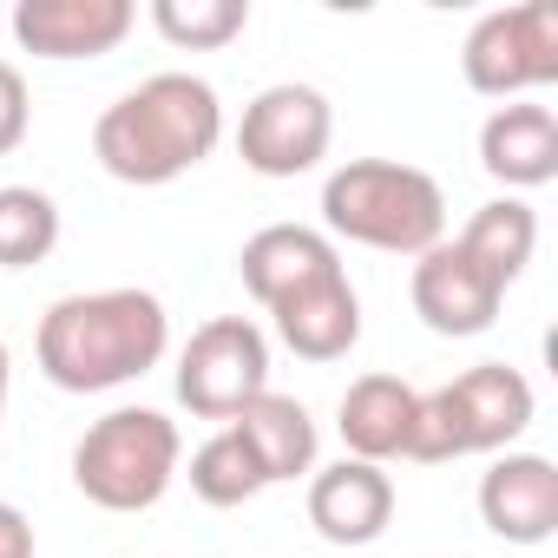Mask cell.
I'll use <instances>...</instances> for the list:
<instances>
[{"instance_id":"cell-20","label":"cell","mask_w":558,"mask_h":558,"mask_svg":"<svg viewBox=\"0 0 558 558\" xmlns=\"http://www.w3.org/2000/svg\"><path fill=\"white\" fill-rule=\"evenodd\" d=\"M191 493L204 499V506H217V512H230V506H250L256 493H263V473H256V460H250V447L236 440V427H217L197 453H191Z\"/></svg>"},{"instance_id":"cell-9","label":"cell","mask_w":558,"mask_h":558,"mask_svg":"<svg viewBox=\"0 0 558 558\" xmlns=\"http://www.w3.org/2000/svg\"><path fill=\"white\" fill-rule=\"evenodd\" d=\"M408 296H414V316L434 329V336H486L499 323V303L506 290L493 283V276L453 243L440 236L427 256H414V276H408Z\"/></svg>"},{"instance_id":"cell-5","label":"cell","mask_w":558,"mask_h":558,"mask_svg":"<svg viewBox=\"0 0 558 558\" xmlns=\"http://www.w3.org/2000/svg\"><path fill=\"white\" fill-rule=\"evenodd\" d=\"M178 466H184V440H178V421H165L158 408H112L73 447V486L99 512L158 506L171 493Z\"/></svg>"},{"instance_id":"cell-11","label":"cell","mask_w":558,"mask_h":558,"mask_svg":"<svg viewBox=\"0 0 558 558\" xmlns=\"http://www.w3.org/2000/svg\"><path fill=\"white\" fill-rule=\"evenodd\" d=\"M480 519L506 545H545L558 532V466L545 453H493L480 473Z\"/></svg>"},{"instance_id":"cell-6","label":"cell","mask_w":558,"mask_h":558,"mask_svg":"<svg viewBox=\"0 0 558 558\" xmlns=\"http://www.w3.org/2000/svg\"><path fill=\"white\" fill-rule=\"evenodd\" d=\"M460 73L480 99H525L558 80V8L551 0H519L473 21L460 47Z\"/></svg>"},{"instance_id":"cell-8","label":"cell","mask_w":558,"mask_h":558,"mask_svg":"<svg viewBox=\"0 0 558 558\" xmlns=\"http://www.w3.org/2000/svg\"><path fill=\"white\" fill-rule=\"evenodd\" d=\"M329 145H336V106H329V93H316L303 80L263 86L236 119V158L256 178H303L329 158Z\"/></svg>"},{"instance_id":"cell-15","label":"cell","mask_w":558,"mask_h":558,"mask_svg":"<svg viewBox=\"0 0 558 558\" xmlns=\"http://www.w3.org/2000/svg\"><path fill=\"white\" fill-rule=\"evenodd\" d=\"M414 414H421V388H408L401 375H355L342 388V408H336L349 460H368V466L408 460Z\"/></svg>"},{"instance_id":"cell-4","label":"cell","mask_w":558,"mask_h":558,"mask_svg":"<svg viewBox=\"0 0 558 558\" xmlns=\"http://www.w3.org/2000/svg\"><path fill=\"white\" fill-rule=\"evenodd\" d=\"M532 408H538L532 381L512 362H480V368L453 375L447 388L421 395L408 460L440 466V460H466V453H512V440L532 427Z\"/></svg>"},{"instance_id":"cell-16","label":"cell","mask_w":558,"mask_h":558,"mask_svg":"<svg viewBox=\"0 0 558 558\" xmlns=\"http://www.w3.org/2000/svg\"><path fill=\"white\" fill-rule=\"evenodd\" d=\"M269 323H276V336H283L290 355H303V362H342L362 342V296L349 283V269H336V276H323V283L283 296V303L269 310Z\"/></svg>"},{"instance_id":"cell-12","label":"cell","mask_w":558,"mask_h":558,"mask_svg":"<svg viewBox=\"0 0 558 558\" xmlns=\"http://www.w3.org/2000/svg\"><path fill=\"white\" fill-rule=\"evenodd\" d=\"M336 269H342V250H336V236H323L316 223H263V230L236 250V276H243V290H250L263 310H276L283 296L323 283V276H336Z\"/></svg>"},{"instance_id":"cell-14","label":"cell","mask_w":558,"mask_h":558,"mask_svg":"<svg viewBox=\"0 0 558 558\" xmlns=\"http://www.w3.org/2000/svg\"><path fill=\"white\" fill-rule=\"evenodd\" d=\"M395 519V480L388 466H368V460H336V466H316L310 473V525L329 538V545H375Z\"/></svg>"},{"instance_id":"cell-1","label":"cell","mask_w":558,"mask_h":558,"mask_svg":"<svg viewBox=\"0 0 558 558\" xmlns=\"http://www.w3.org/2000/svg\"><path fill=\"white\" fill-rule=\"evenodd\" d=\"M223 145V99L197 73H151L132 93H119L93 125V158L106 178L158 191L197 171Z\"/></svg>"},{"instance_id":"cell-3","label":"cell","mask_w":558,"mask_h":558,"mask_svg":"<svg viewBox=\"0 0 558 558\" xmlns=\"http://www.w3.org/2000/svg\"><path fill=\"white\" fill-rule=\"evenodd\" d=\"M323 236L388 256H427L447 236V191L401 158H349L323 178Z\"/></svg>"},{"instance_id":"cell-10","label":"cell","mask_w":558,"mask_h":558,"mask_svg":"<svg viewBox=\"0 0 558 558\" xmlns=\"http://www.w3.org/2000/svg\"><path fill=\"white\" fill-rule=\"evenodd\" d=\"M138 27L132 0H21L14 40L34 60H106Z\"/></svg>"},{"instance_id":"cell-7","label":"cell","mask_w":558,"mask_h":558,"mask_svg":"<svg viewBox=\"0 0 558 558\" xmlns=\"http://www.w3.org/2000/svg\"><path fill=\"white\" fill-rule=\"evenodd\" d=\"M269 388V336L250 316H210L178 355V401L197 421H236Z\"/></svg>"},{"instance_id":"cell-22","label":"cell","mask_w":558,"mask_h":558,"mask_svg":"<svg viewBox=\"0 0 558 558\" xmlns=\"http://www.w3.org/2000/svg\"><path fill=\"white\" fill-rule=\"evenodd\" d=\"M34 132V99H27V73L14 60H0V158L21 151Z\"/></svg>"},{"instance_id":"cell-24","label":"cell","mask_w":558,"mask_h":558,"mask_svg":"<svg viewBox=\"0 0 558 558\" xmlns=\"http://www.w3.org/2000/svg\"><path fill=\"white\" fill-rule=\"evenodd\" d=\"M8 381H14V355H8V342H0V414H8Z\"/></svg>"},{"instance_id":"cell-2","label":"cell","mask_w":558,"mask_h":558,"mask_svg":"<svg viewBox=\"0 0 558 558\" xmlns=\"http://www.w3.org/2000/svg\"><path fill=\"white\" fill-rule=\"evenodd\" d=\"M171 349V316L151 290H86L40 316L34 362L60 395H112L151 375Z\"/></svg>"},{"instance_id":"cell-18","label":"cell","mask_w":558,"mask_h":558,"mask_svg":"<svg viewBox=\"0 0 558 558\" xmlns=\"http://www.w3.org/2000/svg\"><path fill=\"white\" fill-rule=\"evenodd\" d=\"M453 243L493 276L499 290H512L519 276H525V263H532V250H538V210L525 197H493V204H480L466 217V230Z\"/></svg>"},{"instance_id":"cell-13","label":"cell","mask_w":558,"mask_h":558,"mask_svg":"<svg viewBox=\"0 0 558 558\" xmlns=\"http://www.w3.org/2000/svg\"><path fill=\"white\" fill-rule=\"evenodd\" d=\"M480 165L493 184H506V197L538 191L558 178V112L538 99H506L486 112L480 125Z\"/></svg>"},{"instance_id":"cell-23","label":"cell","mask_w":558,"mask_h":558,"mask_svg":"<svg viewBox=\"0 0 558 558\" xmlns=\"http://www.w3.org/2000/svg\"><path fill=\"white\" fill-rule=\"evenodd\" d=\"M0 558H34V519L14 499H0Z\"/></svg>"},{"instance_id":"cell-21","label":"cell","mask_w":558,"mask_h":558,"mask_svg":"<svg viewBox=\"0 0 558 558\" xmlns=\"http://www.w3.org/2000/svg\"><path fill=\"white\" fill-rule=\"evenodd\" d=\"M151 27L178 53H217L250 27V0H151Z\"/></svg>"},{"instance_id":"cell-17","label":"cell","mask_w":558,"mask_h":558,"mask_svg":"<svg viewBox=\"0 0 558 558\" xmlns=\"http://www.w3.org/2000/svg\"><path fill=\"white\" fill-rule=\"evenodd\" d=\"M223 427H236V440L250 447L263 486H283V480H310V473H316V421H310V408H303L296 395L263 388V395H256L236 421H223Z\"/></svg>"},{"instance_id":"cell-19","label":"cell","mask_w":558,"mask_h":558,"mask_svg":"<svg viewBox=\"0 0 558 558\" xmlns=\"http://www.w3.org/2000/svg\"><path fill=\"white\" fill-rule=\"evenodd\" d=\"M60 250V204L34 184H0V269H34Z\"/></svg>"}]
</instances>
